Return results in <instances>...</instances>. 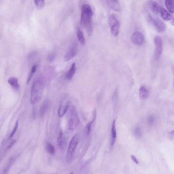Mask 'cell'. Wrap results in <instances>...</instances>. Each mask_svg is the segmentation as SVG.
I'll return each mask as SVG.
<instances>
[{"instance_id":"obj_1","label":"cell","mask_w":174,"mask_h":174,"mask_svg":"<svg viewBox=\"0 0 174 174\" xmlns=\"http://www.w3.org/2000/svg\"><path fill=\"white\" fill-rule=\"evenodd\" d=\"M45 84L46 79L43 74H41L34 81L31 90L30 102L32 104H36L41 100Z\"/></svg>"},{"instance_id":"obj_2","label":"cell","mask_w":174,"mask_h":174,"mask_svg":"<svg viewBox=\"0 0 174 174\" xmlns=\"http://www.w3.org/2000/svg\"><path fill=\"white\" fill-rule=\"evenodd\" d=\"M93 13L91 6L88 4L83 5L81 7V25L86 29L89 36L92 33V18Z\"/></svg>"},{"instance_id":"obj_3","label":"cell","mask_w":174,"mask_h":174,"mask_svg":"<svg viewBox=\"0 0 174 174\" xmlns=\"http://www.w3.org/2000/svg\"><path fill=\"white\" fill-rule=\"evenodd\" d=\"M80 123V118L75 107L71 105L69 108V119L68 121V129L73 131L78 127Z\"/></svg>"},{"instance_id":"obj_4","label":"cell","mask_w":174,"mask_h":174,"mask_svg":"<svg viewBox=\"0 0 174 174\" xmlns=\"http://www.w3.org/2000/svg\"><path fill=\"white\" fill-rule=\"evenodd\" d=\"M78 141H79V135L78 134H76L73 137L70 142L69 143L66 155V161L68 163L72 161V158L74 157V153L77 145L78 144Z\"/></svg>"},{"instance_id":"obj_5","label":"cell","mask_w":174,"mask_h":174,"mask_svg":"<svg viewBox=\"0 0 174 174\" xmlns=\"http://www.w3.org/2000/svg\"><path fill=\"white\" fill-rule=\"evenodd\" d=\"M108 24L110 26L111 33L114 37H117L119 33L120 23L116 15L112 14L108 18Z\"/></svg>"},{"instance_id":"obj_6","label":"cell","mask_w":174,"mask_h":174,"mask_svg":"<svg viewBox=\"0 0 174 174\" xmlns=\"http://www.w3.org/2000/svg\"><path fill=\"white\" fill-rule=\"evenodd\" d=\"M69 100L67 96H63L60 102V106L59 108L58 114L59 117H62L64 116L69 108Z\"/></svg>"},{"instance_id":"obj_7","label":"cell","mask_w":174,"mask_h":174,"mask_svg":"<svg viewBox=\"0 0 174 174\" xmlns=\"http://www.w3.org/2000/svg\"><path fill=\"white\" fill-rule=\"evenodd\" d=\"M131 41L135 45H142L145 42L144 36L140 32H135L131 36Z\"/></svg>"},{"instance_id":"obj_8","label":"cell","mask_w":174,"mask_h":174,"mask_svg":"<svg viewBox=\"0 0 174 174\" xmlns=\"http://www.w3.org/2000/svg\"><path fill=\"white\" fill-rule=\"evenodd\" d=\"M155 44V57L156 59H158L162 54L163 49L162 39L159 36H156L154 38Z\"/></svg>"},{"instance_id":"obj_9","label":"cell","mask_w":174,"mask_h":174,"mask_svg":"<svg viewBox=\"0 0 174 174\" xmlns=\"http://www.w3.org/2000/svg\"><path fill=\"white\" fill-rule=\"evenodd\" d=\"M78 53V47L76 45H74L71 47L69 51L65 55V61L68 62L75 57Z\"/></svg>"},{"instance_id":"obj_10","label":"cell","mask_w":174,"mask_h":174,"mask_svg":"<svg viewBox=\"0 0 174 174\" xmlns=\"http://www.w3.org/2000/svg\"><path fill=\"white\" fill-rule=\"evenodd\" d=\"M58 147L61 151L64 150L66 148V140L63 132L60 130L59 133L58 137L57 139Z\"/></svg>"},{"instance_id":"obj_11","label":"cell","mask_w":174,"mask_h":174,"mask_svg":"<svg viewBox=\"0 0 174 174\" xmlns=\"http://www.w3.org/2000/svg\"><path fill=\"white\" fill-rule=\"evenodd\" d=\"M153 23V25L158 32L160 33H163L166 30V26L162 21L159 19H151Z\"/></svg>"},{"instance_id":"obj_12","label":"cell","mask_w":174,"mask_h":174,"mask_svg":"<svg viewBox=\"0 0 174 174\" xmlns=\"http://www.w3.org/2000/svg\"><path fill=\"white\" fill-rule=\"evenodd\" d=\"M50 101L48 99H45L40 107L39 115L40 117H44L48 111L50 107Z\"/></svg>"},{"instance_id":"obj_13","label":"cell","mask_w":174,"mask_h":174,"mask_svg":"<svg viewBox=\"0 0 174 174\" xmlns=\"http://www.w3.org/2000/svg\"><path fill=\"white\" fill-rule=\"evenodd\" d=\"M116 138H117V130H116V120H114L112 123L111 127V138L110 143V146L111 148L114 145Z\"/></svg>"},{"instance_id":"obj_14","label":"cell","mask_w":174,"mask_h":174,"mask_svg":"<svg viewBox=\"0 0 174 174\" xmlns=\"http://www.w3.org/2000/svg\"><path fill=\"white\" fill-rule=\"evenodd\" d=\"M107 4L113 10L119 12L121 10V6L118 0H106Z\"/></svg>"},{"instance_id":"obj_15","label":"cell","mask_w":174,"mask_h":174,"mask_svg":"<svg viewBox=\"0 0 174 174\" xmlns=\"http://www.w3.org/2000/svg\"><path fill=\"white\" fill-rule=\"evenodd\" d=\"M161 4L162 3L161 1H157L150 3V8L154 13L158 14L160 12L161 9L163 8Z\"/></svg>"},{"instance_id":"obj_16","label":"cell","mask_w":174,"mask_h":174,"mask_svg":"<svg viewBox=\"0 0 174 174\" xmlns=\"http://www.w3.org/2000/svg\"><path fill=\"white\" fill-rule=\"evenodd\" d=\"M17 158V156H13L11 157L1 174H7L9 170H10V168H11L12 165H13L15 161H16Z\"/></svg>"},{"instance_id":"obj_17","label":"cell","mask_w":174,"mask_h":174,"mask_svg":"<svg viewBox=\"0 0 174 174\" xmlns=\"http://www.w3.org/2000/svg\"><path fill=\"white\" fill-rule=\"evenodd\" d=\"M77 70V66L75 63H73L71 66L67 74H66L65 78L67 80H71Z\"/></svg>"},{"instance_id":"obj_18","label":"cell","mask_w":174,"mask_h":174,"mask_svg":"<svg viewBox=\"0 0 174 174\" xmlns=\"http://www.w3.org/2000/svg\"><path fill=\"white\" fill-rule=\"evenodd\" d=\"M96 111H95L94 115H93V119L92 120V121L88 123L86 125V128H85V132H86V134L87 137H88L89 135H90V133H91V131L92 130V128L93 127V124L94 123L95 121L96 120Z\"/></svg>"},{"instance_id":"obj_19","label":"cell","mask_w":174,"mask_h":174,"mask_svg":"<svg viewBox=\"0 0 174 174\" xmlns=\"http://www.w3.org/2000/svg\"><path fill=\"white\" fill-rule=\"evenodd\" d=\"M9 85L11 86L12 88L15 91H18L20 88V85L18 83V80L17 78L14 77H12L9 78V80L8 81Z\"/></svg>"},{"instance_id":"obj_20","label":"cell","mask_w":174,"mask_h":174,"mask_svg":"<svg viewBox=\"0 0 174 174\" xmlns=\"http://www.w3.org/2000/svg\"><path fill=\"white\" fill-rule=\"evenodd\" d=\"M149 91L147 88H146L144 86L141 87L139 90V95L141 99L142 100H145V99L148 98L149 97Z\"/></svg>"},{"instance_id":"obj_21","label":"cell","mask_w":174,"mask_h":174,"mask_svg":"<svg viewBox=\"0 0 174 174\" xmlns=\"http://www.w3.org/2000/svg\"><path fill=\"white\" fill-rule=\"evenodd\" d=\"M159 13L161 14V17L164 20L168 21H171L173 18L172 15L168 11H167L165 9H164V8H162L161 9Z\"/></svg>"},{"instance_id":"obj_22","label":"cell","mask_w":174,"mask_h":174,"mask_svg":"<svg viewBox=\"0 0 174 174\" xmlns=\"http://www.w3.org/2000/svg\"><path fill=\"white\" fill-rule=\"evenodd\" d=\"M77 37L78 39L80 44L82 45H85L86 44V40L83 34V32L81 31V29L78 28L77 29Z\"/></svg>"},{"instance_id":"obj_23","label":"cell","mask_w":174,"mask_h":174,"mask_svg":"<svg viewBox=\"0 0 174 174\" xmlns=\"http://www.w3.org/2000/svg\"><path fill=\"white\" fill-rule=\"evenodd\" d=\"M165 5L170 13H174V0H165Z\"/></svg>"},{"instance_id":"obj_24","label":"cell","mask_w":174,"mask_h":174,"mask_svg":"<svg viewBox=\"0 0 174 174\" xmlns=\"http://www.w3.org/2000/svg\"><path fill=\"white\" fill-rule=\"evenodd\" d=\"M45 149L47 150V151L50 154L54 155L56 153V150L55 148L54 147V146L51 144V143H47L45 144Z\"/></svg>"},{"instance_id":"obj_25","label":"cell","mask_w":174,"mask_h":174,"mask_svg":"<svg viewBox=\"0 0 174 174\" xmlns=\"http://www.w3.org/2000/svg\"><path fill=\"white\" fill-rule=\"evenodd\" d=\"M38 65L37 64H35L32 66V67L31 70L30 71V74H29V77L28 78L27 84H29L30 81L31 80L32 78H33V75L36 72L37 69Z\"/></svg>"},{"instance_id":"obj_26","label":"cell","mask_w":174,"mask_h":174,"mask_svg":"<svg viewBox=\"0 0 174 174\" xmlns=\"http://www.w3.org/2000/svg\"><path fill=\"white\" fill-rule=\"evenodd\" d=\"M34 3L38 9H42L45 5L44 0H34Z\"/></svg>"},{"instance_id":"obj_27","label":"cell","mask_w":174,"mask_h":174,"mask_svg":"<svg viewBox=\"0 0 174 174\" xmlns=\"http://www.w3.org/2000/svg\"><path fill=\"white\" fill-rule=\"evenodd\" d=\"M134 134L137 138H140L142 136V132L141 129L139 127H136L134 128Z\"/></svg>"},{"instance_id":"obj_28","label":"cell","mask_w":174,"mask_h":174,"mask_svg":"<svg viewBox=\"0 0 174 174\" xmlns=\"http://www.w3.org/2000/svg\"><path fill=\"white\" fill-rule=\"evenodd\" d=\"M18 121H17V122L15 123V126H14V127L13 130H12V132L9 135V139H10V138H12V137H13L14 135L15 134V133L17 131V130L18 129Z\"/></svg>"},{"instance_id":"obj_29","label":"cell","mask_w":174,"mask_h":174,"mask_svg":"<svg viewBox=\"0 0 174 174\" xmlns=\"http://www.w3.org/2000/svg\"><path fill=\"white\" fill-rule=\"evenodd\" d=\"M55 57H56V55L54 53H51V54L48 55L47 57V60L50 62H53L55 59Z\"/></svg>"},{"instance_id":"obj_30","label":"cell","mask_w":174,"mask_h":174,"mask_svg":"<svg viewBox=\"0 0 174 174\" xmlns=\"http://www.w3.org/2000/svg\"><path fill=\"white\" fill-rule=\"evenodd\" d=\"M155 118L153 115H150L148 118V122L150 125H153L155 122Z\"/></svg>"},{"instance_id":"obj_31","label":"cell","mask_w":174,"mask_h":174,"mask_svg":"<svg viewBox=\"0 0 174 174\" xmlns=\"http://www.w3.org/2000/svg\"><path fill=\"white\" fill-rule=\"evenodd\" d=\"M131 158L132 159V161H134L135 164L138 165L139 164V161H138V159H137V158L135 157L134 155H131Z\"/></svg>"},{"instance_id":"obj_32","label":"cell","mask_w":174,"mask_h":174,"mask_svg":"<svg viewBox=\"0 0 174 174\" xmlns=\"http://www.w3.org/2000/svg\"><path fill=\"white\" fill-rule=\"evenodd\" d=\"M168 137L171 140H174V129L169 132L168 134Z\"/></svg>"},{"instance_id":"obj_33","label":"cell","mask_w":174,"mask_h":174,"mask_svg":"<svg viewBox=\"0 0 174 174\" xmlns=\"http://www.w3.org/2000/svg\"><path fill=\"white\" fill-rule=\"evenodd\" d=\"M36 53L35 52H33L31 54L29 55V59H31L34 58L36 56Z\"/></svg>"},{"instance_id":"obj_34","label":"cell","mask_w":174,"mask_h":174,"mask_svg":"<svg viewBox=\"0 0 174 174\" xmlns=\"http://www.w3.org/2000/svg\"><path fill=\"white\" fill-rule=\"evenodd\" d=\"M171 24L174 26V18H172V20L171 21Z\"/></svg>"},{"instance_id":"obj_35","label":"cell","mask_w":174,"mask_h":174,"mask_svg":"<svg viewBox=\"0 0 174 174\" xmlns=\"http://www.w3.org/2000/svg\"><path fill=\"white\" fill-rule=\"evenodd\" d=\"M69 174H74V173H73V172H71V173H70Z\"/></svg>"}]
</instances>
